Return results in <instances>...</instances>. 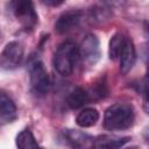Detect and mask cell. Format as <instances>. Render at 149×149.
<instances>
[{"instance_id":"obj_1","label":"cell","mask_w":149,"mask_h":149,"mask_svg":"<svg viewBox=\"0 0 149 149\" xmlns=\"http://www.w3.org/2000/svg\"><path fill=\"white\" fill-rule=\"evenodd\" d=\"M135 112L132 104L115 102L111 105L104 115V126L107 130H125L134 123Z\"/></svg>"},{"instance_id":"obj_2","label":"cell","mask_w":149,"mask_h":149,"mask_svg":"<svg viewBox=\"0 0 149 149\" xmlns=\"http://www.w3.org/2000/svg\"><path fill=\"white\" fill-rule=\"evenodd\" d=\"M78 57V48L72 41L61 43L54 54L52 65L55 70L62 76H69L74 69Z\"/></svg>"},{"instance_id":"obj_3","label":"cell","mask_w":149,"mask_h":149,"mask_svg":"<svg viewBox=\"0 0 149 149\" xmlns=\"http://www.w3.org/2000/svg\"><path fill=\"white\" fill-rule=\"evenodd\" d=\"M28 72L29 81L34 92L37 94H45L50 88V79L43 62L40 59L31 61L28 66Z\"/></svg>"},{"instance_id":"obj_4","label":"cell","mask_w":149,"mask_h":149,"mask_svg":"<svg viewBox=\"0 0 149 149\" xmlns=\"http://www.w3.org/2000/svg\"><path fill=\"white\" fill-rule=\"evenodd\" d=\"M100 43L94 34H87L78 49V56L87 65H94L100 59Z\"/></svg>"},{"instance_id":"obj_5","label":"cell","mask_w":149,"mask_h":149,"mask_svg":"<svg viewBox=\"0 0 149 149\" xmlns=\"http://www.w3.org/2000/svg\"><path fill=\"white\" fill-rule=\"evenodd\" d=\"M23 59V47L17 41H12L6 44L0 55V66L6 70L17 68Z\"/></svg>"},{"instance_id":"obj_6","label":"cell","mask_w":149,"mask_h":149,"mask_svg":"<svg viewBox=\"0 0 149 149\" xmlns=\"http://www.w3.org/2000/svg\"><path fill=\"white\" fill-rule=\"evenodd\" d=\"M12 9L16 19L23 24L24 28H34L38 21L37 13L35 12L34 5L31 1H15L10 3Z\"/></svg>"},{"instance_id":"obj_7","label":"cell","mask_w":149,"mask_h":149,"mask_svg":"<svg viewBox=\"0 0 149 149\" xmlns=\"http://www.w3.org/2000/svg\"><path fill=\"white\" fill-rule=\"evenodd\" d=\"M64 137L71 149H93L94 137L86 133L74 129H66L64 130Z\"/></svg>"},{"instance_id":"obj_8","label":"cell","mask_w":149,"mask_h":149,"mask_svg":"<svg viewBox=\"0 0 149 149\" xmlns=\"http://www.w3.org/2000/svg\"><path fill=\"white\" fill-rule=\"evenodd\" d=\"M81 20V12L80 10H68L63 13L55 23V30L58 34H65L76 27H78Z\"/></svg>"},{"instance_id":"obj_9","label":"cell","mask_w":149,"mask_h":149,"mask_svg":"<svg viewBox=\"0 0 149 149\" xmlns=\"http://www.w3.org/2000/svg\"><path fill=\"white\" fill-rule=\"evenodd\" d=\"M129 136H115V135H99L94 137L93 149H120L127 142H129Z\"/></svg>"},{"instance_id":"obj_10","label":"cell","mask_w":149,"mask_h":149,"mask_svg":"<svg viewBox=\"0 0 149 149\" xmlns=\"http://www.w3.org/2000/svg\"><path fill=\"white\" fill-rule=\"evenodd\" d=\"M120 69L122 73H127L128 71H130V69L133 68V65L135 64L136 61V50H135V45L133 43V41L130 38H126L123 49L120 54Z\"/></svg>"},{"instance_id":"obj_11","label":"cell","mask_w":149,"mask_h":149,"mask_svg":"<svg viewBox=\"0 0 149 149\" xmlns=\"http://www.w3.org/2000/svg\"><path fill=\"white\" fill-rule=\"evenodd\" d=\"M16 116V106L12 98L0 91V121H12Z\"/></svg>"},{"instance_id":"obj_12","label":"cell","mask_w":149,"mask_h":149,"mask_svg":"<svg viewBox=\"0 0 149 149\" xmlns=\"http://www.w3.org/2000/svg\"><path fill=\"white\" fill-rule=\"evenodd\" d=\"M66 101L71 108H80L90 101V94L83 87H76L70 92Z\"/></svg>"},{"instance_id":"obj_13","label":"cell","mask_w":149,"mask_h":149,"mask_svg":"<svg viewBox=\"0 0 149 149\" xmlns=\"http://www.w3.org/2000/svg\"><path fill=\"white\" fill-rule=\"evenodd\" d=\"M99 120V112L95 108H84L80 111L76 118V122L79 127L88 128L97 123Z\"/></svg>"},{"instance_id":"obj_14","label":"cell","mask_w":149,"mask_h":149,"mask_svg":"<svg viewBox=\"0 0 149 149\" xmlns=\"http://www.w3.org/2000/svg\"><path fill=\"white\" fill-rule=\"evenodd\" d=\"M15 142H16L17 149H40L34 134L29 129L21 130L17 134Z\"/></svg>"},{"instance_id":"obj_15","label":"cell","mask_w":149,"mask_h":149,"mask_svg":"<svg viewBox=\"0 0 149 149\" xmlns=\"http://www.w3.org/2000/svg\"><path fill=\"white\" fill-rule=\"evenodd\" d=\"M126 38L127 37H125L120 33H116L115 35H113V37L109 41V48H108V55H109L111 59H116L120 56V54L123 49Z\"/></svg>"},{"instance_id":"obj_16","label":"cell","mask_w":149,"mask_h":149,"mask_svg":"<svg viewBox=\"0 0 149 149\" xmlns=\"http://www.w3.org/2000/svg\"><path fill=\"white\" fill-rule=\"evenodd\" d=\"M64 1H62V0H59V1H52V0H45V1H43V3H45L48 6H59Z\"/></svg>"},{"instance_id":"obj_17","label":"cell","mask_w":149,"mask_h":149,"mask_svg":"<svg viewBox=\"0 0 149 149\" xmlns=\"http://www.w3.org/2000/svg\"><path fill=\"white\" fill-rule=\"evenodd\" d=\"M120 149H140L137 146H130V147H126V148H120Z\"/></svg>"}]
</instances>
